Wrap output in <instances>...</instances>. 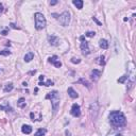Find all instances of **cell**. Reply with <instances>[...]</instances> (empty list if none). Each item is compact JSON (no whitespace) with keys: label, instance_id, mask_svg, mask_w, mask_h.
<instances>
[{"label":"cell","instance_id":"cell-1","mask_svg":"<svg viewBox=\"0 0 136 136\" xmlns=\"http://www.w3.org/2000/svg\"><path fill=\"white\" fill-rule=\"evenodd\" d=\"M110 123L114 129H119V128L125 127L127 119H125V116L123 115L122 112L114 110L110 114Z\"/></svg>","mask_w":136,"mask_h":136},{"label":"cell","instance_id":"cell-2","mask_svg":"<svg viewBox=\"0 0 136 136\" xmlns=\"http://www.w3.org/2000/svg\"><path fill=\"white\" fill-rule=\"evenodd\" d=\"M46 99H49L51 101V104H52V108H53V114H56L57 108L60 106V94L59 91L53 90L51 93L47 94Z\"/></svg>","mask_w":136,"mask_h":136},{"label":"cell","instance_id":"cell-3","mask_svg":"<svg viewBox=\"0 0 136 136\" xmlns=\"http://www.w3.org/2000/svg\"><path fill=\"white\" fill-rule=\"evenodd\" d=\"M35 29L36 30H42L46 27V18L42 13H35Z\"/></svg>","mask_w":136,"mask_h":136},{"label":"cell","instance_id":"cell-4","mask_svg":"<svg viewBox=\"0 0 136 136\" xmlns=\"http://www.w3.org/2000/svg\"><path fill=\"white\" fill-rule=\"evenodd\" d=\"M57 19H59L60 23H61L63 27H67L70 22V13L65 11V12H63L61 15H59Z\"/></svg>","mask_w":136,"mask_h":136},{"label":"cell","instance_id":"cell-5","mask_svg":"<svg viewBox=\"0 0 136 136\" xmlns=\"http://www.w3.org/2000/svg\"><path fill=\"white\" fill-rule=\"evenodd\" d=\"M70 114H71L73 117H80V115H81L80 105H79V104H76V103L72 104L71 110H70Z\"/></svg>","mask_w":136,"mask_h":136},{"label":"cell","instance_id":"cell-6","mask_svg":"<svg viewBox=\"0 0 136 136\" xmlns=\"http://www.w3.org/2000/svg\"><path fill=\"white\" fill-rule=\"evenodd\" d=\"M48 61H49V63H51L52 65H54L56 68H60L62 66V62L59 60V57L56 56V55H53V56H51V57H49L48 59Z\"/></svg>","mask_w":136,"mask_h":136},{"label":"cell","instance_id":"cell-7","mask_svg":"<svg viewBox=\"0 0 136 136\" xmlns=\"http://www.w3.org/2000/svg\"><path fill=\"white\" fill-rule=\"evenodd\" d=\"M80 48H81V50H82L83 54L87 55V54H89V53H90V50H89V48H88V44H87L86 40H83V42H81Z\"/></svg>","mask_w":136,"mask_h":136},{"label":"cell","instance_id":"cell-8","mask_svg":"<svg viewBox=\"0 0 136 136\" xmlns=\"http://www.w3.org/2000/svg\"><path fill=\"white\" fill-rule=\"evenodd\" d=\"M90 76H91V80L95 81V82H97V81L100 79V76H101V71H100V70H98V69L91 70Z\"/></svg>","mask_w":136,"mask_h":136},{"label":"cell","instance_id":"cell-9","mask_svg":"<svg viewBox=\"0 0 136 136\" xmlns=\"http://www.w3.org/2000/svg\"><path fill=\"white\" fill-rule=\"evenodd\" d=\"M48 39H49V42H50V44L52 45V46H57V45L60 44V39H59V37H57V36H55V35H51V36H49Z\"/></svg>","mask_w":136,"mask_h":136},{"label":"cell","instance_id":"cell-10","mask_svg":"<svg viewBox=\"0 0 136 136\" xmlns=\"http://www.w3.org/2000/svg\"><path fill=\"white\" fill-rule=\"evenodd\" d=\"M67 93H68V95L70 96V97L72 98V99H76V98H78L79 97V95H78V93H76V90H74L72 87H69V88L67 89Z\"/></svg>","mask_w":136,"mask_h":136},{"label":"cell","instance_id":"cell-11","mask_svg":"<svg viewBox=\"0 0 136 136\" xmlns=\"http://www.w3.org/2000/svg\"><path fill=\"white\" fill-rule=\"evenodd\" d=\"M21 131H22L23 134H30L32 132V128H31V125L23 124L22 128H21Z\"/></svg>","mask_w":136,"mask_h":136},{"label":"cell","instance_id":"cell-12","mask_svg":"<svg viewBox=\"0 0 136 136\" xmlns=\"http://www.w3.org/2000/svg\"><path fill=\"white\" fill-rule=\"evenodd\" d=\"M33 57H34V53L33 52H28L27 54L25 55V62H27V63H29V62H31L32 60H33Z\"/></svg>","mask_w":136,"mask_h":136},{"label":"cell","instance_id":"cell-13","mask_svg":"<svg viewBox=\"0 0 136 136\" xmlns=\"http://www.w3.org/2000/svg\"><path fill=\"white\" fill-rule=\"evenodd\" d=\"M26 105H27V104H26V100L23 99V98H19L18 101H17V106L20 108H25Z\"/></svg>","mask_w":136,"mask_h":136},{"label":"cell","instance_id":"cell-14","mask_svg":"<svg viewBox=\"0 0 136 136\" xmlns=\"http://www.w3.org/2000/svg\"><path fill=\"white\" fill-rule=\"evenodd\" d=\"M72 3H73L74 5L76 6V8H79V10H81V8H83V1L82 0H73Z\"/></svg>","mask_w":136,"mask_h":136},{"label":"cell","instance_id":"cell-15","mask_svg":"<svg viewBox=\"0 0 136 136\" xmlns=\"http://www.w3.org/2000/svg\"><path fill=\"white\" fill-rule=\"evenodd\" d=\"M78 83H82V84L84 85V86H86L87 88H90V87H91V86H90V83H89L87 80H85V79H83V78H81L80 80L78 81Z\"/></svg>","mask_w":136,"mask_h":136},{"label":"cell","instance_id":"cell-16","mask_svg":"<svg viewBox=\"0 0 136 136\" xmlns=\"http://www.w3.org/2000/svg\"><path fill=\"white\" fill-rule=\"evenodd\" d=\"M100 47H101L102 49H107L108 48V42H107V40H105V39H101L100 40Z\"/></svg>","mask_w":136,"mask_h":136},{"label":"cell","instance_id":"cell-17","mask_svg":"<svg viewBox=\"0 0 136 136\" xmlns=\"http://www.w3.org/2000/svg\"><path fill=\"white\" fill-rule=\"evenodd\" d=\"M0 110H6V112H12L13 108L8 105V103H5V105H0Z\"/></svg>","mask_w":136,"mask_h":136},{"label":"cell","instance_id":"cell-18","mask_svg":"<svg viewBox=\"0 0 136 136\" xmlns=\"http://www.w3.org/2000/svg\"><path fill=\"white\" fill-rule=\"evenodd\" d=\"M46 133H47L46 129H39V130L36 131V133H35V135H34V136H44Z\"/></svg>","mask_w":136,"mask_h":136},{"label":"cell","instance_id":"cell-19","mask_svg":"<svg viewBox=\"0 0 136 136\" xmlns=\"http://www.w3.org/2000/svg\"><path fill=\"white\" fill-rule=\"evenodd\" d=\"M13 88H14V85H13L12 83H10V84H6L5 85V87H4L3 90H4V93H10Z\"/></svg>","mask_w":136,"mask_h":136},{"label":"cell","instance_id":"cell-20","mask_svg":"<svg viewBox=\"0 0 136 136\" xmlns=\"http://www.w3.org/2000/svg\"><path fill=\"white\" fill-rule=\"evenodd\" d=\"M10 54H11V51L8 50V49L0 51V55H3V56H8V55H10Z\"/></svg>","mask_w":136,"mask_h":136},{"label":"cell","instance_id":"cell-21","mask_svg":"<svg viewBox=\"0 0 136 136\" xmlns=\"http://www.w3.org/2000/svg\"><path fill=\"white\" fill-rule=\"evenodd\" d=\"M128 79H129V76H122L121 78L118 79V83H124Z\"/></svg>","mask_w":136,"mask_h":136},{"label":"cell","instance_id":"cell-22","mask_svg":"<svg viewBox=\"0 0 136 136\" xmlns=\"http://www.w3.org/2000/svg\"><path fill=\"white\" fill-rule=\"evenodd\" d=\"M98 60H99V61H98V63H99L101 66H104V65H105V62H104V56H103V55H101V56H100Z\"/></svg>","mask_w":136,"mask_h":136},{"label":"cell","instance_id":"cell-23","mask_svg":"<svg viewBox=\"0 0 136 136\" xmlns=\"http://www.w3.org/2000/svg\"><path fill=\"white\" fill-rule=\"evenodd\" d=\"M85 35L87 36V37H94V36L96 35V33L94 31H88V32H86V34Z\"/></svg>","mask_w":136,"mask_h":136},{"label":"cell","instance_id":"cell-24","mask_svg":"<svg viewBox=\"0 0 136 136\" xmlns=\"http://www.w3.org/2000/svg\"><path fill=\"white\" fill-rule=\"evenodd\" d=\"M71 63L79 64V63H81V60L80 59H76V57H72V59H71Z\"/></svg>","mask_w":136,"mask_h":136},{"label":"cell","instance_id":"cell-25","mask_svg":"<svg viewBox=\"0 0 136 136\" xmlns=\"http://www.w3.org/2000/svg\"><path fill=\"white\" fill-rule=\"evenodd\" d=\"M52 85H53V81H51V80H48L45 83V86H52Z\"/></svg>","mask_w":136,"mask_h":136},{"label":"cell","instance_id":"cell-26","mask_svg":"<svg viewBox=\"0 0 136 136\" xmlns=\"http://www.w3.org/2000/svg\"><path fill=\"white\" fill-rule=\"evenodd\" d=\"M93 20H94V21H95V22H96V23H97V25H98V26H102V23H101V22H100V21H99V20H98V19H97V18H96V17H93Z\"/></svg>","mask_w":136,"mask_h":136},{"label":"cell","instance_id":"cell-27","mask_svg":"<svg viewBox=\"0 0 136 136\" xmlns=\"http://www.w3.org/2000/svg\"><path fill=\"white\" fill-rule=\"evenodd\" d=\"M30 117H31V120H32V121H35V120H36V119H35V115H34L33 112L30 113Z\"/></svg>","mask_w":136,"mask_h":136},{"label":"cell","instance_id":"cell-28","mask_svg":"<svg viewBox=\"0 0 136 136\" xmlns=\"http://www.w3.org/2000/svg\"><path fill=\"white\" fill-rule=\"evenodd\" d=\"M108 136H122L121 134H119V133H113V134H110Z\"/></svg>","mask_w":136,"mask_h":136},{"label":"cell","instance_id":"cell-29","mask_svg":"<svg viewBox=\"0 0 136 136\" xmlns=\"http://www.w3.org/2000/svg\"><path fill=\"white\" fill-rule=\"evenodd\" d=\"M1 34H2V35H6V34H8V29L3 30V31L1 32Z\"/></svg>","mask_w":136,"mask_h":136},{"label":"cell","instance_id":"cell-30","mask_svg":"<svg viewBox=\"0 0 136 136\" xmlns=\"http://www.w3.org/2000/svg\"><path fill=\"white\" fill-rule=\"evenodd\" d=\"M55 4H57V1H56V0H54V1H51V2H50V5H55Z\"/></svg>","mask_w":136,"mask_h":136},{"label":"cell","instance_id":"cell-31","mask_svg":"<svg viewBox=\"0 0 136 136\" xmlns=\"http://www.w3.org/2000/svg\"><path fill=\"white\" fill-rule=\"evenodd\" d=\"M44 79H45V76H42H42H39V81H40V82H42Z\"/></svg>","mask_w":136,"mask_h":136},{"label":"cell","instance_id":"cell-32","mask_svg":"<svg viewBox=\"0 0 136 136\" xmlns=\"http://www.w3.org/2000/svg\"><path fill=\"white\" fill-rule=\"evenodd\" d=\"M10 26H11V28H13V29H18V28H17V27H16V26H15V25H14V23H11V25H10Z\"/></svg>","mask_w":136,"mask_h":136},{"label":"cell","instance_id":"cell-33","mask_svg":"<svg viewBox=\"0 0 136 136\" xmlns=\"http://www.w3.org/2000/svg\"><path fill=\"white\" fill-rule=\"evenodd\" d=\"M3 11V5H2V3H0V13Z\"/></svg>","mask_w":136,"mask_h":136},{"label":"cell","instance_id":"cell-34","mask_svg":"<svg viewBox=\"0 0 136 136\" xmlns=\"http://www.w3.org/2000/svg\"><path fill=\"white\" fill-rule=\"evenodd\" d=\"M85 38H84V36H80V40L81 42H83V40H84Z\"/></svg>","mask_w":136,"mask_h":136}]
</instances>
